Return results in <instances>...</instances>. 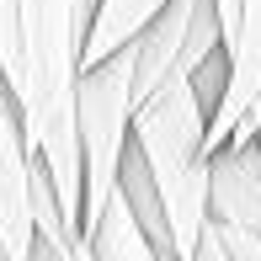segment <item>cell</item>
Wrapping results in <instances>:
<instances>
[{
	"label": "cell",
	"instance_id": "cell-1",
	"mask_svg": "<svg viewBox=\"0 0 261 261\" xmlns=\"http://www.w3.org/2000/svg\"><path fill=\"white\" fill-rule=\"evenodd\" d=\"M96 11L101 0H0V75L21 112L32 155L48 171L59 208L75 229L86 213L80 75H86Z\"/></svg>",
	"mask_w": 261,
	"mask_h": 261
},
{
	"label": "cell",
	"instance_id": "cell-2",
	"mask_svg": "<svg viewBox=\"0 0 261 261\" xmlns=\"http://www.w3.org/2000/svg\"><path fill=\"white\" fill-rule=\"evenodd\" d=\"M224 54V48H219ZM213 107L197 86V69H176L134 117V155L144 160L165 213V256L192 261L213 224Z\"/></svg>",
	"mask_w": 261,
	"mask_h": 261
},
{
	"label": "cell",
	"instance_id": "cell-3",
	"mask_svg": "<svg viewBox=\"0 0 261 261\" xmlns=\"http://www.w3.org/2000/svg\"><path fill=\"white\" fill-rule=\"evenodd\" d=\"M134 117H139V43H128L80 75V160H86L80 229L86 240L101 224V213L112 208L123 171L134 160Z\"/></svg>",
	"mask_w": 261,
	"mask_h": 261
},
{
	"label": "cell",
	"instance_id": "cell-4",
	"mask_svg": "<svg viewBox=\"0 0 261 261\" xmlns=\"http://www.w3.org/2000/svg\"><path fill=\"white\" fill-rule=\"evenodd\" d=\"M38 155L27 144L21 112L0 75V256L6 261H32L38 245Z\"/></svg>",
	"mask_w": 261,
	"mask_h": 261
},
{
	"label": "cell",
	"instance_id": "cell-5",
	"mask_svg": "<svg viewBox=\"0 0 261 261\" xmlns=\"http://www.w3.org/2000/svg\"><path fill=\"white\" fill-rule=\"evenodd\" d=\"M91 245H96L101 261H171L160 251V240L149 234V224H144V213H139L128 187H117L112 208H107L101 224L91 229Z\"/></svg>",
	"mask_w": 261,
	"mask_h": 261
},
{
	"label": "cell",
	"instance_id": "cell-6",
	"mask_svg": "<svg viewBox=\"0 0 261 261\" xmlns=\"http://www.w3.org/2000/svg\"><path fill=\"white\" fill-rule=\"evenodd\" d=\"M165 6H171V0H101L96 27H91V48H86V69L101 64V59H112L117 48H128Z\"/></svg>",
	"mask_w": 261,
	"mask_h": 261
},
{
	"label": "cell",
	"instance_id": "cell-7",
	"mask_svg": "<svg viewBox=\"0 0 261 261\" xmlns=\"http://www.w3.org/2000/svg\"><path fill=\"white\" fill-rule=\"evenodd\" d=\"M219 6V16H224V38L234 43V32H240V11H245V0H213Z\"/></svg>",
	"mask_w": 261,
	"mask_h": 261
},
{
	"label": "cell",
	"instance_id": "cell-8",
	"mask_svg": "<svg viewBox=\"0 0 261 261\" xmlns=\"http://www.w3.org/2000/svg\"><path fill=\"white\" fill-rule=\"evenodd\" d=\"M192 261H229V251H224V240H219V229L208 224V234H203V251H197Z\"/></svg>",
	"mask_w": 261,
	"mask_h": 261
},
{
	"label": "cell",
	"instance_id": "cell-9",
	"mask_svg": "<svg viewBox=\"0 0 261 261\" xmlns=\"http://www.w3.org/2000/svg\"><path fill=\"white\" fill-rule=\"evenodd\" d=\"M245 134H256V144H261V107L251 112V123H245Z\"/></svg>",
	"mask_w": 261,
	"mask_h": 261
},
{
	"label": "cell",
	"instance_id": "cell-10",
	"mask_svg": "<svg viewBox=\"0 0 261 261\" xmlns=\"http://www.w3.org/2000/svg\"><path fill=\"white\" fill-rule=\"evenodd\" d=\"M0 261H6V256H0Z\"/></svg>",
	"mask_w": 261,
	"mask_h": 261
}]
</instances>
